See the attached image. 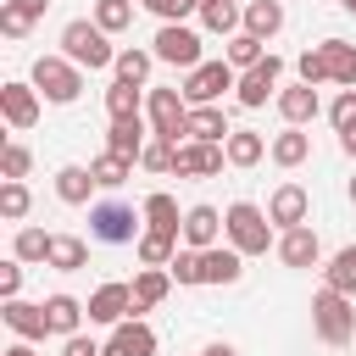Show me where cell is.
I'll return each instance as SVG.
<instances>
[{
    "label": "cell",
    "instance_id": "1",
    "mask_svg": "<svg viewBox=\"0 0 356 356\" xmlns=\"http://www.w3.org/2000/svg\"><path fill=\"white\" fill-rule=\"evenodd\" d=\"M222 239H228L239 256H267V250H278L273 217H267L256 200H234V206L222 211Z\"/></svg>",
    "mask_w": 356,
    "mask_h": 356
},
{
    "label": "cell",
    "instance_id": "28",
    "mask_svg": "<svg viewBox=\"0 0 356 356\" xmlns=\"http://www.w3.org/2000/svg\"><path fill=\"white\" fill-rule=\"evenodd\" d=\"M278 28H284V0H245V33L267 44Z\"/></svg>",
    "mask_w": 356,
    "mask_h": 356
},
{
    "label": "cell",
    "instance_id": "25",
    "mask_svg": "<svg viewBox=\"0 0 356 356\" xmlns=\"http://www.w3.org/2000/svg\"><path fill=\"white\" fill-rule=\"evenodd\" d=\"M106 117H111V122L145 117V89H139V83H122V78H111V83H106Z\"/></svg>",
    "mask_w": 356,
    "mask_h": 356
},
{
    "label": "cell",
    "instance_id": "8",
    "mask_svg": "<svg viewBox=\"0 0 356 356\" xmlns=\"http://www.w3.org/2000/svg\"><path fill=\"white\" fill-rule=\"evenodd\" d=\"M239 89V72L228 61H200L189 78H184V100L189 106H222V95Z\"/></svg>",
    "mask_w": 356,
    "mask_h": 356
},
{
    "label": "cell",
    "instance_id": "14",
    "mask_svg": "<svg viewBox=\"0 0 356 356\" xmlns=\"http://www.w3.org/2000/svg\"><path fill=\"white\" fill-rule=\"evenodd\" d=\"M317 256H323V239H317L312 222L278 234V261H284V267H317Z\"/></svg>",
    "mask_w": 356,
    "mask_h": 356
},
{
    "label": "cell",
    "instance_id": "40",
    "mask_svg": "<svg viewBox=\"0 0 356 356\" xmlns=\"http://www.w3.org/2000/svg\"><path fill=\"white\" fill-rule=\"evenodd\" d=\"M95 22L106 33H128L134 28V0H95Z\"/></svg>",
    "mask_w": 356,
    "mask_h": 356
},
{
    "label": "cell",
    "instance_id": "11",
    "mask_svg": "<svg viewBox=\"0 0 356 356\" xmlns=\"http://www.w3.org/2000/svg\"><path fill=\"white\" fill-rule=\"evenodd\" d=\"M39 89L33 83H22V78H11V83H0V117L11 122V128H33L39 122Z\"/></svg>",
    "mask_w": 356,
    "mask_h": 356
},
{
    "label": "cell",
    "instance_id": "3",
    "mask_svg": "<svg viewBox=\"0 0 356 356\" xmlns=\"http://www.w3.org/2000/svg\"><path fill=\"white\" fill-rule=\"evenodd\" d=\"M312 334H317L323 345H350V339H356V300L323 284V289L312 295Z\"/></svg>",
    "mask_w": 356,
    "mask_h": 356
},
{
    "label": "cell",
    "instance_id": "42",
    "mask_svg": "<svg viewBox=\"0 0 356 356\" xmlns=\"http://www.w3.org/2000/svg\"><path fill=\"white\" fill-rule=\"evenodd\" d=\"M172 161H178V145H167V139H156V134H150V145H145L139 167H145V172H172Z\"/></svg>",
    "mask_w": 356,
    "mask_h": 356
},
{
    "label": "cell",
    "instance_id": "35",
    "mask_svg": "<svg viewBox=\"0 0 356 356\" xmlns=\"http://www.w3.org/2000/svg\"><path fill=\"white\" fill-rule=\"evenodd\" d=\"M323 284L339 289V295H356V245H339L334 261L323 267Z\"/></svg>",
    "mask_w": 356,
    "mask_h": 356
},
{
    "label": "cell",
    "instance_id": "24",
    "mask_svg": "<svg viewBox=\"0 0 356 356\" xmlns=\"http://www.w3.org/2000/svg\"><path fill=\"white\" fill-rule=\"evenodd\" d=\"M228 111L222 106H189V139H200V145H228Z\"/></svg>",
    "mask_w": 356,
    "mask_h": 356
},
{
    "label": "cell",
    "instance_id": "48",
    "mask_svg": "<svg viewBox=\"0 0 356 356\" xmlns=\"http://www.w3.org/2000/svg\"><path fill=\"white\" fill-rule=\"evenodd\" d=\"M139 6H145V11H150V17H161V22H184V17H189V11H195V6H189V0H139Z\"/></svg>",
    "mask_w": 356,
    "mask_h": 356
},
{
    "label": "cell",
    "instance_id": "47",
    "mask_svg": "<svg viewBox=\"0 0 356 356\" xmlns=\"http://www.w3.org/2000/svg\"><path fill=\"white\" fill-rule=\"evenodd\" d=\"M0 300H22V261H0Z\"/></svg>",
    "mask_w": 356,
    "mask_h": 356
},
{
    "label": "cell",
    "instance_id": "51",
    "mask_svg": "<svg viewBox=\"0 0 356 356\" xmlns=\"http://www.w3.org/2000/svg\"><path fill=\"white\" fill-rule=\"evenodd\" d=\"M200 356H239V350H234V345H228V339H211V345H206V350H200Z\"/></svg>",
    "mask_w": 356,
    "mask_h": 356
},
{
    "label": "cell",
    "instance_id": "5",
    "mask_svg": "<svg viewBox=\"0 0 356 356\" xmlns=\"http://www.w3.org/2000/svg\"><path fill=\"white\" fill-rule=\"evenodd\" d=\"M89 234H95L100 245H139L145 211H134L128 200H95V206H89Z\"/></svg>",
    "mask_w": 356,
    "mask_h": 356
},
{
    "label": "cell",
    "instance_id": "39",
    "mask_svg": "<svg viewBox=\"0 0 356 356\" xmlns=\"http://www.w3.org/2000/svg\"><path fill=\"white\" fill-rule=\"evenodd\" d=\"M28 206H33L28 184H22V178H6V184H0V217H6V222H22Z\"/></svg>",
    "mask_w": 356,
    "mask_h": 356
},
{
    "label": "cell",
    "instance_id": "18",
    "mask_svg": "<svg viewBox=\"0 0 356 356\" xmlns=\"http://www.w3.org/2000/svg\"><path fill=\"white\" fill-rule=\"evenodd\" d=\"M6 328L17 334V339H28V345H39L44 334H50V317H44V300L33 306V300H6Z\"/></svg>",
    "mask_w": 356,
    "mask_h": 356
},
{
    "label": "cell",
    "instance_id": "50",
    "mask_svg": "<svg viewBox=\"0 0 356 356\" xmlns=\"http://www.w3.org/2000/svg\"><path fill=\"white\" fill-rule=\"evenodd\" d=\"M11 6H17V11H22V17H28V22H39V17H44V11H50V0H11Z\"/></svg>",
    "mask_w": 356,
    "mask_h": 356
},
{
    "label": "cell",
    "instance_id": "13",
    "mask_svg": "<svg viewBox=\"0 0 356 356\" xmlns=\"http://www.w3.org/2000/svg\"><path fill=\"white\" fill-rule=\"evenodd\" d=\"M128 312H134V284H100L89 295V323L117 328V323H128Z\"/></svg>",
    "mask_w": 356,
    "mask_h": 356
},
{
    "label": "cell",
    "instance_id": "55",
    "mask_svg": "<svg viewBox=\"0 0 356 356\" xmlns=\"http://www.w3.org/2000/svg\"><path fill=\"white\" fill-rule=\"evenodd\" d=\"M189 6H195V11H206V6H211V0H189Z\"/></svg>",
    "mask_w": 356,
    "mask_h": 356
},
{
    "label": "cell",
    "instance_id": "23",
    "mask_svg": "<svg viewBox=\"0 0 356 356\" xmlns=\"http://www.w3.org/2000/svg\"><path fill=\"white\" fill-rule=\"evenodd\" d=\"M44 317H50V334H56V339H72V334H83L89 306L72 300V295H50V300H44Z\"/></svg>",
    "mask_w": 356,
    "mask_h": 356
},
{
    "label": "cell",
    "instance_id": "54",
    "mask_svg": "<svg viewBox=\"0 0 356 356\" xmlns=\"http://www.w3.org/2000/svg\"><path fill=\"white\" fill-rule=\"evenodd\" d=\"M345 195H350V206H356V172H350V184H345Z\"/></svg>",
    "mask_w": 356,
    "mask_h": 356
},
{
    "label": "cell",
    "instance_id": "12",
    "mask_svg": "<svg viewBox=\"0 0 356 356\" xmlns=\"http://www.w3.org/2000/svg\"><path fill=\"white\" fill-rule=\"evenodd\" d=\"M222 161H228V150H222V145L184 139V145H178V161H172V172H178V178H217V172H222Z\"/></svg>",
    "mask_w": 356,
    "mask_h": 356
},
{
    "label": "cell",
    "instance_id": "7",
    "mask_svg": "<svg viewBox=\"0 0 356 356\" xmlns=\"http://www.w3.org/2000/svg\"><path fill=\"white\" fill-rule=\"evenodd\" d=\"M150 56L167 61V67H184V72H195V67L206 61V56H200V33H195L189 22H161L156 39H150Z\"/></svg>",
    "mask_w": 356,
    "mask_h": 356
},
{
    "label": "cell",
    "instance_id": "29",
    "mask_svg": "<svg viewBox=\"0 0 356 356\" xmlns=\"http://www.w3.org/2000/svg\"><path fill=\"white\" fill-rule=\"evenodd\" d=\"M323 56H328V83L356 89V44L350 39H323Z\"/></svg>",
    "mask_w": 356,
    "mask_h": 356
},
{
    "label": "cell",
    "instance_id": "15",
    "mask_svg": "<svg viewBox=\"0 0 356 356\" xmlns=\"http://www.w3.org/2000/svg\"><path fill=\"white\" fill-rule=\"evenodd\" d=\"M106 356H156V328H150L145 317L117 323L111 339H106Z\"/></svg>",
    "mask_w": 356,
    "mask_h": 356
},
{
    "label": "cell",
    "instance_id": "6",
    "mask_svg": "<svg viewBox=\"0 0 356 356\" xmlns=\"http://www.w3.org/2000/svg\"><path fill=\"white\" fill-rule=\"evenodd\" d=\"M50 106H72L83 95V67H72L67 56H39L33 61V78H28Z\"/></svg>",
    "mask_w": 356,
    "mask_h": 356
},
{
    "label": "cell",
    "instance_id": "2",
    "mask_svg": "<svg viewBox=\"0 0 356 356\" xmlns=\"http://www.w3.org/2000/svg\"><path fill=\"white\" fill-rule=\"evenodd\" d=\"M61 56H67L72 67H89V72H100V67H117L111 33H106L95 17H72V22L61 28Z\"/></svg>",
    "mask_w": 356,
    "mask_h": 356
},
{
    "label": "cell",
    "instance_id": "19",
    "mask_svg": "<svg viewBox=\"0 0 356 356\" xmlns=\"http://www.w3.org/2000/svg\"><path fill=\"white\" fill-rule=\"evenodd\" d=\"M145 145H150V122H145V117H128V122H111V128H106V150L122 156V161H139Z\"/></svg>",
    "mask_w": 356,
    "mask_h": 356
},
{
    "label": "cell",
    "instance_id": "46",
    "mask_svg": "<svg viewBox=\"0 0 356 356\" xmlns=\"http://www.w3.org/2000/svg\"><path fill=\"white\" fill-rule=\"evenodd\" d=\"M0 33H6V39H28V33H33V22H28L11 0H0Z\"/></svg>",
    "mask_w": 356,
    "mask_h": 356
},
{
    "label": "cell",
    "instance_id": "16",
    "mask_svg": "<svg viewBox=\"0 0 356 356\" xmlns=\"http://www.w3.org/2000/svg\"><path fill=\"white\" fill-rule=\"evenodd\" d=\"M278 117H284V128H306L317 111H323V100H317V89L312 83H289V89H278Z\"/></svg>",
    "mask_w": 356,
    "mask_h": 356
},
{
    "label": "cell",
    "instance_id": "44",
    "mask_svg": "<svg viewBox=\"0 0 356 356\" xmlns=\"http://www.w3.org/2000/svg\"><path fill=\"white\" fill-rule=\"evenodd\" d=\"M167 273H172V284H184V289L206 284V278H200V250H189V245H184V250L172 256V267H167Z\"/></svg>",
    "mask_w": 356,
    "mask_h": 356
},
{
    "label": "cell",
    "instance_id": "20",
    "mask_svg": "<svg viewBox=\"0 0 356 356\" xmlns=\"http://www.w3.org/2000/svg\"><path fill=\"white\" fill-rule=\"evenodd\" d=\"M200 278H206V284H239V278H245V256L222 239V245L200 250Z\"/></svg>",
    "mask_w": 356,
    "mask_h": 356
},
{
    "label": "cell",
    "instance_id": "33",
    "mask_svg": "<svg viewBox=\"0 0 356 356\" xmlns=\"http://www.w3.org/2000/svg\"><path fill=\"white\" fill-rule=\"evenodd\" d=\"M222 150H228V167H256V161L267 156V139H261V134H250V128H234Z\"/></svg>",
    "mask_w": 356,
    "mask_h": 356
},
{
    "label": "cell",
    "instance_id": "43",
    "mask_svg": "<svg viewBox=\"0 0 356 356\" xmlns=\"http://www.w3.org/2000/svg\"><path fill=\"white\" fill-rule=\"evenodd\" d=\"M28 172H33V150L11 139V145L0 150V178H28Z\"/></svg>",
    "mask_w": 356,
    "mask_h": 356
},
{
    "label": "cell",
    "instance_id": "38",
    "mask_svg": "<svg viewBox=\"0 0 356 356\" xmlns=\"http://www.w3.org/2000/svg\"><path fill=\"white\" fill-rule=\"evenodd\" d=\"M89 172H95V184H100V189H122V184L134 178V161H122V156L100 150V156L89 161Z\"/></svg>",
    "mask_w": 356,
    "mask_h": 356
},
{
    "label": "cell",
    "instance_id": "26",
    "mask_svg": "<svg viewBox=\"0 0 356 356\" xmlns=\"http://www.w3.org/2000/svg\"><path fill=\"white\" fill-rule=\"evenodd\" d=\"M89 189H100L89 167H78V161H67V167L56 172V200H61V206H89Z\"/></svg>",
    "mask_w": 356,
    "mask_h": 356
},
{
    "label": "cell",
    "instance_id": "22",
    "mask_svg": "<svg viewBox=\"0 0 356 356\" xmlns=\"http://www.w3.org/2000/svg\"><path fill=\"white\" fill-rule=\"evenodd\" d=\"M167 295H172V273L167 267H139L134 273V317L150 312V306H161Z\"/></svg>",
    "mask_w": 356,
    "mask_h": 356
},
{
    "label": "cell",
    "instance_id": "27",
    "mask_svg": "<svg viewBox=\"0 0 356 356\" xmlns=\"http://www.w3.org/2000/svg\"><path fill=\"white\" fill-rule=\"evenodd\" d=\"M267 156H273L278 167H300V161H312V134H306V128H284V134H273Z\"/></svg>",
    "mask_w": 356,
    "mask_h": 356
},
{
    "label": "cell",
    "instance_id": "9",
    "mask_svg": "<svg viewBox=\"0 0 356 356\" xmlns=\"http://www.w3.org/2000/svg\"><path fill=\"white\" fill-rule=\"evenodd\" d=\"M278 78H284V61L267 50V61H256L250 72H239V89H234V100L256 111V106H267V95L278 100Z\"/></svg>",
    "mask_w": 356,
    "mask_h": 356
},
{
    "label": "cell",
    "instance_id": "37",
    "mask_svg": "<svg viewBox=\"0 0 356 356\" xmlns=\"http://www.w3.org/2000/svg\"><path fill=\"white\" fill-rule=\"evenodd\" d=\"M150 67H156V56H150V50H139V44H128V50H117V67H111V72H117L122 83H139V89H145Z\"/></svg>",
    "mask_w": 356,
    "mask_h": 356
},
{
    "label": "cell",
    "instance_id": "53",
    "mask_svg": "<svg viewBox=\"0 0 356 356\" xmlns=\"http://www.w3.org/2000/svg\"><path fill=\"white\" fill-rule=\"evenodd\" d=\"M339 150H345V156H356V134H345V139H339Z\"/></svg>",
    "mask_w": 356,
    "mask_h": 356
},
{
    "label": "cell",
    "instance_id": "56",
    "mask_svg": "<svg viewBox=\"0 0 356 356\" xmlns=\"http://www.w3.org/2000/svg\"><path fill=\"white\" fill-rule=\"evenodd\" d=\"M339 6H345V11H350V17H356V0H339Z\"/></svg>",
    "mask_w": 356,
    "mask_h": 356
},
{
    "label": "cell",
    "instance_id": "30",
    "mask_svg": "<svg viewBox=\"0 0 356 356\" xmlns=\"http://www.w3.org/2000/svg\"><path fill=\"white\" fill-rule=\"evenodd\" d=\"M200 28H206V33H222V39H234V33L245 28V6H239V0H211V6L200 11Z\"/></svg>",
    "mask_w": 356,
    "mask_h": 356
},
{
    "label": "cell",
    "instance_id": "10",
    "mask_svg": "<svg viewBox=\"0 0 356 356\" xmlns=\"http://www.w3.org/2000/svg\"><path fill=\"white\" fill-rule=\"evenodd\" d=\"M267 217H273L278 234H284V228H300V222H312V195H306L300 184H278V189L267 195Z\"/></svg>",
    "mask_w": 356,
    "mask_h": 356
},
{
    "label": "cell",
    "instance_id": "4",
    "mask_svg": "<svg viewBox=\"0 0 356 356\" xmlns=\"http://www.w3.org/2000/svg\"><path fill=\"white\" fill-rule=\"evenodd\" d=\"M145 122H150L156 139L184 145L189 139V100H184V89H145Z\"/></svg>",
    "mask_w": 356,
    "mask_h": 356
},
{
    "label": "cell",
    "instance_id": "34",
    "mask_svg": "<svg viewBox=\"0 0 356 356\" xmlns=\"http://www.w3.org/2000/svg\"><path fill=\"white\" fill-rule=\"evenodd\" d=\"M83 261H89V245H83L78 234H56V239H50V261H44V267H56V273H78Z\"/></svg>",
    "mask_w": 356,
    "mask_h": 356
},
{
    "label": "cell",
    "instance_id": "36",
    "mask_svg": "<svg viewBox=\"0 0 356 356\" xmlns=\"http://www.w3.org/2000/svg\"><path fill=\"white\" fill-rule=\"evenodd\" d=\"M222 61H228L234 72H250L256 61H267V50H261V39H256V33H245V28H239V33L228 39V56H222Z\"/></svg>",
    "mask_w": 356,
    "mask_h": 356
},
{
    "label": "cell",
    "instance_id": "21",
    "mask_svg": "<svg viewBox=\"0 0 356 356\" xmlns=\"http://www.w3.org/2000/svg\"><path fill=\"white\" fill-rule=\"evenodd\" d=\"M145 228H156V234H172V239H184V211H178V200L167 195V189H156V195H145Z\"/></svg>",
    "mask_w": 356,
    "mask_h": 356
},
{
    "label": "cell",
    "instance_id": "17",
    "mask_svg": "<svg viewBox=\"0 0 356 356\" xmlns=\"http://www.w3.org/2000/svg\"><path fill=\"white\" fill-rule=\"evenodd\" d=\"M184 245H189V250L222 245V211H217V206H189V211H184Z\"/></svg>",
    "mask_w": 356,
    "mask_h": 356
},
{
    "label": "cell",
    "instance_id": "52",
    "mask_svg": "<svg viewBox=\"0 0 356 356\" xmlns=\"http://www.w3.org/2000/svg\"><path fill=\"white\" fill-rule=\"evenodd\" d=\"M0 356H39V350H33V345H28V339H17V345H6V350H0Z\"/></svg>",
    "mask_w": 356,
    "mask_h": 356
},
{
    "label": "cell",
    "instance_id": "31",
    "mask_svg": "<svg viewBox=\"0 0 356 356\" xmlns=\"http://www.w3.org/2000/svg\"><path fill=\"white\" fill-rule=\"evenodd\" d=\"M50 239L56 234H44V228H33V222H22L17 234H11V256L28 267V261H50Z\"/></svg>",
    "mask_w": 356,
    "mask_h": 356
},
{
    "label": "cell",
    "instance_id": "32",
    "mask_svg": "<svg viewBox=\"0 0 356 356\" xmlns=\"http://www.w3.org/2000/svg\"><path fill=\"white\" fill-rule=\"evenodd\" d=\"M134 256H139V267H172V256H178V239H172V234H156V228H145V234H139V245H134Z\"/></svg>",
    "mask_w": 356,
    "mask_h": 356
},
{
    "label": "cell",
    "instance_id": "41",
    "mask_svg": "<svg viewBox=\"0 0 356 356\" xmlns=\"http://www.w3.org/2000/svg\"><path fill=\"white\" fill-rule=\"evenodd\" d=\"M295 72H300V83H312V89H323L328 83V56H323V44H312L300 61H295Z\"/></svg>",
    "mask_w": 356,
    "mask_h": 356
},
{
    "label": "cell",
    "instance_id": "45",
    "mask_svg": "<svg viewBox=\"0 0 356 356\" xmlns=\"http://www.w3.org/2000/svg\"><path fill=\"white\" fill-rule=\"evenodd\" d=\"M328 122H334V134L345 139V134H356V89H339V100L328 106Z\"/></svg>",
    "mask_w": 356,
    "mask_h": 356
},
{
    "label": "cell",
    "instance_id": "49",
    "mask_svg": "<svg viewBox=\"0 0 356 356\" xmlns=\"http://www.w3.org/2000/svg\"><path fill=\"white\" fill-rule=\"evenodd\" d=\"M61 356H106V345H95L89 334H72V339H61Z\"/></svg>",
    "mask_w": 356,
    "mask_h": 356
}]
</instances>
